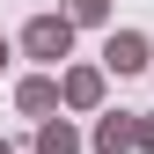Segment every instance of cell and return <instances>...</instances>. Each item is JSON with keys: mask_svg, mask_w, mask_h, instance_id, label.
Masks as SVG:
<instances>
[{"mask_svg": "<svg viewBox=\"0 0 154 154\" xmlns=\"http://www.w3.org/2000/svg\"><path fill=\"white\" fill-rule=\"evenodd\" d=\"M29 44H37V51H66V22H37Z\"/></svg>", "mask_w": 154, "mask_h": 154, "instance_id": "cell-1", "label": "cell"}, {"mask_svg": "<svg viewBox=\"0 0 154 154\" xmlns=\"http://www.w3.org/2000/svg\"><path fill=\"white\" fill-rule=\"evenodd\" d=\"M0 59H8V51H0Z\"/></svg>", "mask_w": 154, "mask_h": 154, "instance_id": "cell-2", "label": "cell"}]
</instances>
